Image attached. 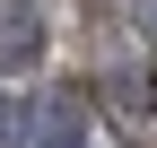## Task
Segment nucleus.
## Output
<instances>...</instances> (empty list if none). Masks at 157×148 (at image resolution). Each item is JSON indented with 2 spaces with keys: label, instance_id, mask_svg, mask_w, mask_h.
Returning a JSON list of instances; mask_svg holds the SVG:
<instances>
[{
  "label": "nucleus",
  "instance_id": "obj_1",
  "mask_svg": "<svg viewBox=\"0 0 157 148\" xmlns=\"http://www.w3.org/2000/svg\"><path fill=\"white\" fill-rule=\"evenodd\" d=\"M44 61V17L26 9V0H0V79H17V70Z\"/></svg>",
  "mask_w": 157,
  "mask_h": 148
},
{
  "label": "nucleus",
  "instance_id": "obj_2",
  "mask_svg": "<svg viewBox=\"0 0 157 148\" xmlns=\"http://www.w3.org/2000/svg\"><path fill=\"white\" fill-rule=\"evenodd\" d=\"M113 113L122 122H148L157 113V70H122V79H113Z\"/></svg>",
  "mask_w": 157,
  "mask_h": 148
},
{
  "label": "nucleus",
  "instance_id": "obj_3",
  "mask_svg": "<svg viewBox=\"0 0 157 148\" xmlns=\"http://www.w3.org/2000/svg\"><path fill=\"white\" fill-rule=\"evenodd\" d=\"M44 148H87V105H78V96H61V105H52V131H44Z\"/></svg>",
  "mask_w": 157,
  "mask_h": 148
},
{
  "label": "nucleus",
  "instance_id": "obj_4",
  "mask_svg": "<svg viewBox=\"0 0 157 148\" xmlns=\"http://www.w3.org/2000/svg\"><path fill=\"white\" fill-rule=\"evenodd\" d=\"M0 148H17V105L0 96Z\"/></svg>",
  "mask_w": 157,
  "mask_h": 148
},
{
  "label": "nucleus",
  "instance_id": "obj_5",
  "mask_svg": "<svg viewBox=\"0 0 157 148\" xmlns=\"http://www.w3.org/2000/svg\"><path fill=\"white\" fill-rule=\"evenodd\" d=\"M131 9H140V17H148V26H157V0H131Z\"/></svg>",
  "mask_w": 157,
  "mask_h": 148
}]
</instances>
